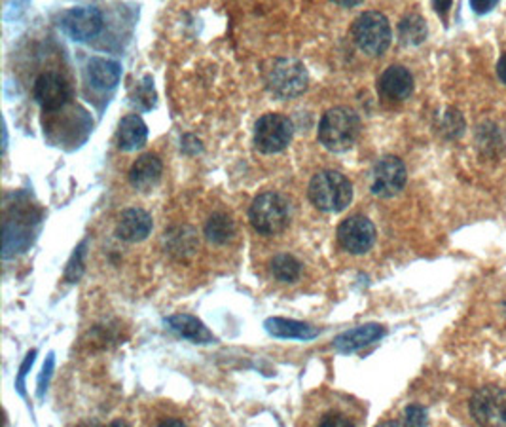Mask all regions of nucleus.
<instances>
[{
	"label": "nucleus",
	"mask_w": 506,
	"mask_h": 427,
	"mask_svg": "<svg viewBox=\"0 0 506 427\" xmlns=\"http://www.w3.org/2000/svg\"><path fill=\"white\" fill-rule=\"evenodd\" d=\"M146 139H149V127H146V124L137 114L125 116L120 122L118 146L122 151L125 153L137 151V148H142L146 144Z\"/></svg>",
	"instance_id": "obj_16"
},
{
	"label": "nucleus",
	"mask_w": 506,
	"mask_h": 427,
	"mask_svg": "<svg viewBox=\"0 0 506 427\" xmlns=\"http://www.w3.org/2000/svg\"><path fill=\"white\" fill-rule=\"evenodd\" d=\"M167 325L180 336L199 342V344L213 342V334H210L209 329L194 315H171L167 319Z\"/></svg>",
	"instance_id": "obj_19"
},
{
	"label": "nucleus",
	"mask_w": 506,
	"mask_h": 427,
	"mask_svg": "<svg viewBox=\"0 0 506 427\" xmlns=\"http://www.w3.org/2000/svg\"><path fill=\"white\" fill-rule=\"evenodd\" d=\"M34 97L42 109L57 111L63 104H67L71 97V88L67 80L57 73L40 74L34 82Z\"/></svg>",
	"instance_id": "obj_11"
},
{
	"label": "nucleus",
	"mask_w": 506,
	"mask_h": 427,
	"mask_svg": "<svg viewBox=\"0 0 506 427\" xmlns=\"http://www.w3.org/2000/svg\"><path fill=\"white\" fill-rule=\"evenodd\" d=\"M497 74L501 78L502 84H506V54L499 59V65H497Z\"/></svg>",
	"instance_id": "obj_31"
},
{
	"label": "nucleus",
	"mask_w": 506,
	"mask_h": 427,
	"mask_svg": "<svg viewBox=\"0 0 506 427\" xmlns=\"http://www.w3.org/2000/svg\"><path fill=\"white\" fill-rule=\"evenodd\" d=\"M408 425H425L427 423V412L423 407H417V404H412V407L406 409V416H404Z\"/></svg>",
	"instance_id": "obj_25"
},
{
	"label": "nucleus",
	"mask_w": 506,
	"mask_h": 427,
	"mask_svg": "<svg viewBox=\"0 0 506 427\" xmlns=\"http://www.w3.org/2000/svg\"><path fill=\"white\" fill-rule=\"evenodd\" d=\"M353 38L356 46L366 55H382L391 46V25L384 14L365 12L355 19Z\"/></svg>",
	"instance_id": "obj_4"
},
{
	"label": "nucleus",
	"mask_w": 506,
	"mask_h": 427,
	"mask_svg": "<svg viewBox=\"0 0 506 427\" xmlns=\"http://www.w3.org/2000/svg\"><path fill=\"white\" fill-rule=\"evenodd\" d=\"M269 270L273 273L276 280L283 282V283H292L297 282L300 273H302V264L294 259L292 254H277L276 259L271 261Z\"/></svg>",
	"instance_id": "obj_23"
},
{
	"label": "nucleus",
	"mask_w": 506,
	"mask_h": 427,
	"mask_svg": "<svg viewBox=\"0 0 506 427\" xmlns=\"http://www.w3.org/2000/svg\"><path fill=\"white\" fill-rule=\"evenodd\" d=\"M61 27L73 40H90L97 36L102 29V14L93 6L73 8L63 15Z\"/></svg>",
	"instance_id": "obj_10"
},
{
	"label": "nucleus",
	"mask_w": 506,
	"mask_h": 427,
	"mask_svg": "<svg viewBox=\"0 0 506 427\" xmlns=\"http://www.w3.org/2000/svg\"><path fill=\"white\" fill-rule=\"evenodd\" d=\"M266 84L281 99L300 97L307 88V71L297 59H276L266 74Z\"/></svg>",
	"instance_id": "obj_5"
},
{
	"label": "nucleus",
	"mask_w": 506,
	"mask_h": 427,
	"mask_svg": "<svg viewBox=\"0 0 506 427\" xmlns=\"http://www.w3.org/2000/svg\"><path fill=\"white\" fill-rule=\"evenodd\" d=\"M292 135V122L283 114H264L255 125V144L262 154H277L285 151Z\"/></svg>",
	"instance_id": "obj_6"
},
{
	"label": "nucleus",
	"mask_w": 506,
	"mask_h": 427,
	"mask_svg": "<svg viewBox=\"0 0 506 427\" xmlns=\"http://www.w3.org/2000/svg\"><path fill=\"white\" fill-rule=\"evenodd\" d=\"M471 416L480 425H506V390L488 386L471 399Z\"/></svg>",
	"instance_id": "obj_8"
},
{
	"label": "nucleus",
	"mask_w": 506,
	"mask_h": 427,
	"mask_svg": "<svg viewBox=\"0 0 506 427\" xmlns=\"http://www.w3.org/2000/svg\"><path fill=\"white\" fill-rule=\"evenodd\" d=\"M408 171L396 156H384L372 171V192L379 198H393L406 186Z\"/></svg>",
	"instance_id": "obj_7"
},
{
	"label": "nucleus",
	"mask_w": 506,
	"mask_h": 427,
	"mask_svg": "<svg viewBox=\"0 0 506 427\" xmlns=\"http://www.w3.org/2000/svg\"><path fill=\"white\" fill-rule=\"evenodd\" d=\"M433 5H434V8H436V12L444 17L448 12H450V8H452V0H433Z\"/></svg>",
	"instance_id": "obj_30"
},
{
	"label": "nucleus",
	"mask_w": 506,
	"mask_h": 427,
	"mask_svg": "<svg viewBox=\"0 0 506 427\" xmlns=\"http://www.w3.org/2000/svg\"><path fill=\"white\" fill-rule=\"evenodd\" d=\"M248 219L252 228L262 236H276L288 226L290 209L283 196L276 194V192H266L250 204Z\"/></svg>",
	"instance_id": "obj_3"
},
{
	"label": "nucleus",
	"mask_w": 506,
	"mask_h": 427,
	"mask_svg": "<svg viewBox=\"0 0 506 427\" xmlns=\"http://www.w3.org/2000/svg\"><path fill=\"white\" fill-rule=\"evenodd\" d=\"M34 357H36V352H31V353L27 355V359L24 361V369H21V372H19V376H17V390H19V393H25V388H24V378H25L27 371L31 369Z\"/></svg>",
	"instance_id": "obj_28"
},
{
	"label": "nucleus",
	"mask_w": 506,
	"mask_h": 427,
	"mask_svg": "<svg viewBox=\"0 0 506 427\" xmlns=\"http://www.w3.org/2000/svg\"><path fill=\"white\" fill-rule=\"evenodd\" d=\"M86 71H88L90 82L95 85L97 90H112L122 76V67L116 61L101 59V57L92 59Z\"/></svg>",
	"instance_id": "obj_17"
},
{
	"label": "nucleus",
	"mask_w": 506,
	"mask_h": 427,
	"mask_svg": "<svg viewBox=\"0 0 506 427\" xmlns=\"http://www.w3.org/2000/svg\"><path fill=\"white\" fill-rule=\"evenodd\" d=\"M398 38L404 46H419L427 38L425 19L417 14L406 15L398 25Z\"/></svg>",
	"instance_id": "obj_21"
},
{
	"label": "nucleus",
	"mask_w": 506,
	"mask_h": 427,
	"mask_svg": "<svg viewBox=\"0 0 506 427\" xmlns=\"http://www.w3.org/2000/svg\"><path fill=\"white\" fill-rule=\"evenodd\" d=\"M321 425H351V422L340 414H328L321 420Z\"/></svg>",
	"instance_id": "obj_29"
},
{
	"label": "nucleus",
	"mask_w": 506,
	"mask_h": 427,
	"mask_svg": "<svg viewBox=\"0 0 506 427\" xmlns=\"http://www.w3.org/2000/svg\"><path fill=\"white\" fill-rule=\"evenodd\" d=\"M361 135V118L347 106H336L319 122V141L332 153H345Z\"/></svg>",
	"instance_id": "obj_1"
},
{
	"label": "nucleus",
	"mask_w": 506,
	"mask_h": 427,
	"mask_svg": "<svg viewBox=\"0 0 506 427\" xmlns=\"http://www.w3.org/2000/svg\"><path fill=\"white\" fill-rule=\"evenodd\" d=\"M167 423H173V425H182V422H180V420H165V422H161V425H167Z\"/></svg>",
	"instance_id": "obj_33"
},
{
	"label": "nucleus",
	"mask_w": 506,
	"mask_h": 427,
	"mask_svg": "<svg viewBox=\"0 0 506 427\" xmlns=\"http://www.w3.org/2000/svg\"><path fill=\"white\" fill-rule=\"evenodd\" d=\"M497 5H499V0H471V8L478 15H483V14L491 12Z\"/></svg>",
	"instance_id": "obj_26"
},
{
	"label": "nucleus",
	"mask_w": 506,
	"mask_h": 427,
	"mask_svg": "<svg viewBox=\"0 0 506 427\" xmlns=\"http://www.w3.org/2000/svg\"><path fill=\"white\" fill-rule=\"evenodd\" d=\"M52 372H54V353H50L48 362H44V371H42V376H40V383H38V393L40 395L44 393V388L48 386V378H50Z\"/></svg>",
	"instance_id": "obj_27"
},
{
	"label": "nucleus",
	"mask_w": 506,
	"mask_h": 427,
	"mask_svg": "<svg viewBox=\"0 0 506 427\" xmlns=\"http://www.w3.org/2000/svg\"><path fill=\"white\" fill-rule=\"evenodd\" d=\"M167 247L171 251V254H175L177 259L180 256H190L194 254V251L198 249V238L192 228L182 226L175 232H171V236L167 238Z\"/></svg>",
	"instance_id": "obj_22"
},
{
	"label": "nucleus",
	"mask_w": 506,
	"mask_h": 427,
	"mask_svg": "<svg viewBox=\"0 0 506 427\" xmlns=\"http://www.w3.org/2000/svg\"><path fill=\"white\" fill-rule=\"evenodd\" d=\"M309 200L323 213H340L353 200V184L337 171H321L309 183Z\"/></svg>",
	"instance_id": "obj_2"
},
{
	"label": "nucleus",
	"mask_w": 506,
	"mask_h": 427,
	"mask_svg": "<svg viewBox=\"0 0 506 427\" xmlns=\"http://www.w3.org/2000/svg\"><path fill=\"white\" fill-rule=\"evenodd\" d=\"M266 331L271 336L277 338H297V340H311L317 336V329L302 323L294 322V319H285V317H271L264 323Z\"/></svg>",
	"instance_id": "obj_18"
},
{
	"label": "nucleus",
	"mask_w": 506,
	"mask_h": 427,
	"mask_svg": "<svg viewBox=\"0 0 506 427\" xmlns=\"http://www.w3.org/2000/svg\"><path fill=\"white\" fill-rule=\"evenodd\" d=\"M334 3L337 6H342V8H355L363 3V0H334Z\"/></svg>",
	"instance_id": "obj_32"
},
{
	"label": "nucleus",
	"mask_w": 506,
	"mask_h": 427,
	"mask_svg": "<svg viewBox=\"0 0 506 427\" xmlns=\"http://www.w3.org/2000/svg\"><path fill=\"white\" fill-rule=\"evenodd\" d=\"M384 336H385V329L382 325L368 323V325L356 327L353 331L340 334L334 340V346L337 352H342V353H353V352H358V350L374 344V342H377Z\"/></svg>",
	"instance_id": "obj_14"
},
{
	"label": "nucleus",
	"mask_w": 506,
	"mask_h": 427,
	"mask_svg": "<svg viewBox=\"0 0 506 427\" xmlns=\"http://www.w3.org/2000/svg\"><path fill=\"white\" fill-rule=\"evenodd\" d=\"M236 236V224L228 213H215L205 224V238L215 245H226Z\"/></svg>",
	"instance_id": "obj_20"
},
{
	"label": "nucleus",
	"mask_w": 506,
	"mask_h": 427,
	"mask_svg": "<svg viewBox=\"0 0 506 427\" xmlns=\"http://www.w3.org/2000/svg\"><path fill=\"white\" fill-rule=\"evenodd\" d=\"M379 94L389 101H404L414 92V76L408 69L393 65L389 67L377 82Z\"/></svg>",
	"instance_id": "obj_13"
},
{
	"label": "nucleus",
	"mask_w": 506,
	"mask_h": 427,
	"mask_svg": "<svg viewBox=\"0 0 506 427\" xmlns=\"http://www.w3.org/2000/svg\"><path fill=\"white\" fill-rule=\"evenodd\" d=\"M163 174V164L156 154H142L130 171V183L141 192L152 190Z\"/></svg>",
	"instance_id": "obj_15"
},
{
	"label": "nucleus",
	"mask_w": 506,
	"mask_h": 427,
	"mask_svg": "<svg viewBox=\"0 0 506 427\" xmlns=\"http://www.w3.org/2000/svg\"><path fill=\"white\" fill-rule=\"evenodd\" d=\"M83 256H86V243H80V247L74 251V254H73V259H71V263H69V266H67V282H71V283H74V282H78L80 280V275L83 273Z\"/></svg>",
	"instance_id": "obj_24"
},
{
	"label": "nucleus",
	"mask_w": 506,
	"mask_h": 427,
	"mask_svg": "<svg viewBox=\"0 0 506 427\" xmlns=\"http://www.w3.org/2000/svg\"><path fill=\"white\" fill-rule=\"evenodd\" d=\"M337 242L351 254H365L375 243V226L363 215H353L337 226Z\"/></svg>",
	"instance_id": "obj_9"
},
{
	"label": "nucleus",
	"mask_w": 506,
	"mask_h": 427,
	"mask_svg": "<svg viewBox=\"0 0 506 427\" xmlns=\"http://www.w3.org/2000/svg\"><path fill=\"white\" fill-rule=\"evenodd\" d=\"M152 226H154V223H152L151 213L133 207V209H125L122 213V217L118 219L116 233H118V238L123 242L139 243L149 238Z\"/></svg>",
	"instance_id": "obj_12"
}]
</instances>
